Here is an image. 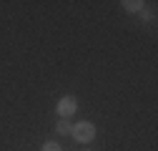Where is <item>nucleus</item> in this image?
<instances>
[{
	"label": "nucleus",
	"instance_id": "f257e3e1",
	"mask_svg": "<svg viewBox=\"0 0 158 151\" xmlns=\"http://www.w3.org/2000/svg\"><path fill=\"white\" fill-rule=\"evenodd\" d=\"M70 136H73L78 144H90V141L95 139V126H93L90 121H78V123H73V128H70Z\"/></svg>",
	"mask_w": 158,
	"mask_h": 151
},
{
	"label": "nucleus",
	"instance_id": "f03ea898",
	"mask_svg": "<svg viewBox=\"0 0 158 151\" xmlns=\"http://www.w3.org/2000/svg\"><path fill=\"white\" fill-rule=\"evenodd\" d=\"M55 111H58V116H60V119H70L73 113L78 111V98L75 96H63L60 101H58Z\"/></svg>",
	"mask_w": 158,
	"mask_h": 151
},
{
	"label": "nucleus",
	"instance_id": "7ed1b4c3",
	"mask_svg": "<svg viewBox=\"0 0 158 151\" xmlns=\"http://www.w3.org/2000/svg\"><path fill=\"white\" fill-rule=\"evenodd\" d=\"M121 5L126 13H143V0H123Z\"/></svg>",
	"mask_w": 158,
	"mask_h": 151
},
{
	"label": "nucleus",
	"instance_id": "20e7f679",
	"mask_svg": "<svg viewBox=\"0 0 158 151\" xmlns=\"http://www.w3.org/2000/svg\"><path fill=\"white\" fill-rule=\"evenodd\" d=\"M70 128H73V123H70L68 119H60V121L55 123V131H58L60 136H68V134H70Z\"/></svg>",
	"mask_w": 158,
	"mask_h": 151
},
{
	"label": "nucleus",
	"instance_id": "39448f33",
	"mask_svg": "<svg viewBox=\"0 0 158 151\" xmlns=\"http://www.w3.org/2000/svg\"><path fill=\"white\" fill-rule=\"evenodd\" d=\"M43 151H63V149L58 146L55 141H45V144H43Z\"/></svg>",
	"mask_w": 158,
	"mask_h": 151
}]
</instances>
